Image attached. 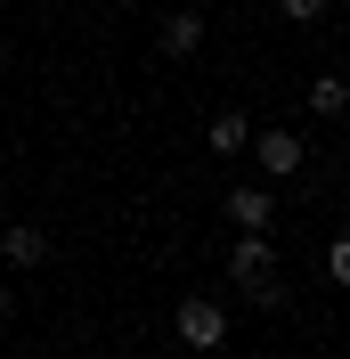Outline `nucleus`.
<instances>
[{
    "label": "nucleus",
    "mask_w": 350,
    "mask_h": 359,
    "mask_svg": "<svg viewBox=\"0 0 350 359\" xmlns=\"http://www.w3.org/2000/svg\"><path fill=\"white\" fill-rule=\"evenodd\" d=\"M172 343L179 351H220V343H228V311H220L212 294H188L172 311Z\"/></svg>",
    "instance_id": "f257e3e1"
},
{
    "label": "nucleus",
    "mask_w": 350,
    "mask_h": 359,
    "mask_svg": "<svg viewBox=\"0 0 350 359\" xmlns=\"http://www.w3.org/2000/svg\"><path fill=\"white\" fill-rule=\"evenodd\" d=\"M228 278H237L244 294L277 278V245H269V229H237V245H228Z\"/></svg>",
    "instance_id": "f03ea898"
},
{
    "label": "nucleus",
    "mask_w": 350,
    "mask_h": 359,
    "mask_svg": "<svg viewBox=\"0 0 350 359\" xmlns=\"http://www.w3.org/2000/svg\"><path fill=\"white\" fill-rule=\"evenodd\" d=\"M244 156L261 163L269 180H293V172H302V156H309V147H302V131H253V147H244Z\"/></svg>",
    "instance_id": "7ed1b4c3"
},
{
    "label": "nucleus",
    "mask_w": 350,
    "mask_h": 359,
    "mask_svg": "<svg viewBox=\"0 0 350 359\" xmlns=\"http://www.w3.org/2000/svg\"><path fill=\"white\" fill-rule=\"evenodd\" d=\"M0 262H8V269H41L49 262V229L41 221H8V229H0Z\"/></svg>",
    "instance_id": "20e7f679"
},
{
    "label": "nucleus",
    "mask_w": 350,
    "mask_h": 359,
    "mask_svg": "<svg viewBox=\"0 0 350 359\" xmlns=\"http://www.w3.org/2000/svg\"><path fill=\"white\" fill-rule=\"evenodd\" d=\"M228 221L237 229H269L277 221V196H269V188H228Z\"/></svg>",
    "instance_id": "39448f33"
},
{
    "label": "nucleus",
    "mask_w": 350,
    "mask_h": 359,
    "mask_svg": "<svg viewBox=\"0 0 350 359\" xmlns=\"http://www.w3.org/2000/svg\"><path fill=\"white\" fill-rule=\"evenodd\" d=\"M204 139H212V156H244V147H253V123H244L237 107H220V114H212V131H204Z\"/></svg>",
    "instance_id": "423d86ee"
},
{
    "label": "nucleus",
    "mask_w": 350,
    "mask_h": 359,
    "mask_svg": "<svg viewBox=\"0 0 350 359\" xmlns=\"http://www.w3.org/2000/svg\"><path fill=\"white\" fill-rule=\"evenodd\" d=\"M196 49H204V17H188V8L163 17V57H196Z\"/></svg>",
    "instance_id": "0eeeda50"
},
{
    "label": "nucleus",
    "mask_w": 350,
    "mask_h": 359,
    "mask_svg": "<svg viewBox=\"0 0 350 359\" xmlns=\"http://www.w3.org/2000/svg\"><path fill=\"white\" fill-rule=\"evenodd\" d=\"M309 107H318V114H342V107H350L342 74H318V82H309Z\"/></svg>",
    "instance_id": "6e6552de"
},
{
    "label": "nucleus",
    "mask_w": 350,
    "mask_h": 359,
    "mask_svg": "<svg viewBox=\"0 0 350 359\" xmlns=\"http://www.w3.org/2000/svg\"><path fill=\"white\" fill-rule=\"evenodd\" d=\"M277 8H285V17H302V25H309V17H326V0H277Z\"/></svg>",
    "instance_id": "1a4fd4ad"
},
{
    "label": "nucleus",
    "mask_w": 350,
    "mask_h": 359,
    "mask_svg": "<svg viewBox=\"0 0 350 359\" xmlns=\"http://www.w3.org/2000/svg\"><path fill=\"white\" fill-rule=\"evenodd\" d=\"M8 311H17V294H8V278H0V318H8Z\"/></svg>",
    "instance_id": "9d476101"
}]
</instances>
